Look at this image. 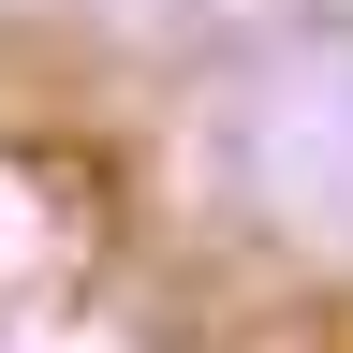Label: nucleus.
Returning <instances> with one entry per match:
<instances>
[]
</instances>
